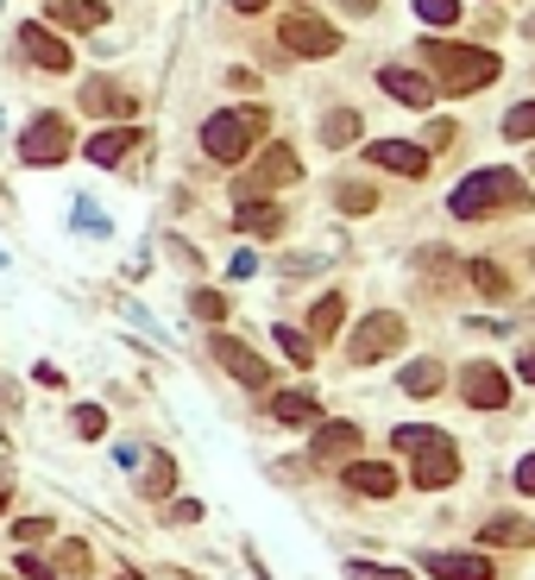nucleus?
<instances>
[{"label": "nucleus", "mask_w": 535, "mask_h": 580, "mask_svg": "<svg viewBox=\"0 0 535 580\" xmlns=\"http://www.w3.org/2000/svg\"><path fill=\"white\" fill-rule=\"evenodd\" d=\"M422 63H435L441 89H454V96H473L485 82L504 70L492 51H478V44H447V39H422Z\"/></svg>", "instance_id": "1"}, {"label": "nucleus", "mask_w": 535, "mask_h": 580, "mask_svg": "<svg viewBox=\"0 0 535 580\" xmlns=\"http://www.w3.org/2000/svg\"><path fill=\"white\" fill-rule=\"evenodd\" d=\"M447 209H454V221H478L492 209H529V183L516 171H473L447 196Z\"/></svg>", "instance_id": "2"}, {"label": "nucleus", "mask_w": 535, "mask_h": 580, "mask_svg": "<svg viewBox=\"0 0 535 580\" xmlns=\"http://www.w3.org/2000/svg\"><path fill=\"white\" fill-rule=\"evenodd\" d=\"M265 127H271L265 108H221V114L202 120V152H209L214 164H240Z\"/></svg>", "instance_id": "3"}, {"label": "nucleus", "mask_w": 535, "mask_h": 580, "mask_svg": "<svg viewBox=\"0 0 535 580\" xmlns=\"http://www.w3.org/2000/svg\"><path fill=\"white\" fill-rule=\"evenodd\" d=\"M403 316L397 310H372L360 322V329L346 334V360H353V367H372V360H384V353H397L403 348Z\"/></svg>", "instance_id": "4"}, {"label": "nucleus", "mask_w": 535, "mask_h": 580, "mask_svg": "<svg viewBox=\"0 0 535 580\" xmlns=\"http://www.w3.org/2000/svg\"><path fill=\"white\" fill-rule=\"evenodd\" d=\"M70 152H77V133H70V120H63V114H39L20 133V158H26V164H63Z\"/></svg>", "instance_id": "5"}, {"label": "nucleus", "mask_w": 535, "mask_h": 580, "mask_svg": "<svg viewBox=\"0 0 535 580\" xmlns=\"http://www.w3.org/2000/svg\"><path fill=\"white\" fill-rule=\"evenodd\" d=\"M277 39H284V51H296V58H334V51H341V32H334L322 13H303V7L277 26Z\"/></svg>", "instance_id": "6"}, {"label": "nucleus", "mask_w": 535, "mask_h": 580, "mask_svg": "<svg viewBox=\"0 0 535 580\" xmlns=\"http://www.w3.org/2000/svg\"><path fill=\"white\" fill-rule=\"evenodd\" d=\"M460 398L473 410H504L511 404V379H504V367H492V360H473V367L460 372Z\"/></svg>", "instance_id": "7"}, {"label": "nucleus", "mask_w": 535, "mask_h": 580, "mask_svg": "<svg viewBox=\"0 0 535 580\" xmlns=\"http://www.w3.org/2000/svg\"><path fill=\"white\" fill-rule=\"evenodd\" d=\"M410 480L422 492H441V486L460 480V454H454V436H435L428 448H416V467H410Z\"/></svg>", "instance_id": "8"}, {"label": "nucleus", "mask_w": 535, "mask_h": 580, "mask_svg": "<svg viewBox=\"0 0 535 580\" xmlns=\"http://www.w3.org/2000/svg\"><path fill=\"white\" fill-rule=\"evenodd\" d=\"M277 183H296V152H290V146H265V158H259L246 177H240V202L277 190Z\"/></svg>", "instance_id": "9"}, {"label": "nucleus", "mask_w": 535, "mask_h": 580, "mask_svg": "<svg viewBox=\"0 0 535 580\" xmlns=\"http://www.w3.org/2000/svg\"><path fill=\"white\" fill-rule=\"evenodd\" d=\"M20 51H26L32 63H39L44 77H63V70L77 63V58H70V44H63L58 32H44L39 20H26V26H20Z\"/></svg>", "instance_id": "10"}, {"label": "nucleus", "mask_w": 535, "mask_h": 580, "mask_svg": "<svg viewBox=\"0 0 535 580\" xmlns=\"http://www.w3.org/2000/svg\"><path fill=\"white\" fill-rule=\"evenodd\" d=\"M214 360H221V367H228L240 386H252V391H265V386H271V367L246 348V341H233V334H214Z\"/></svg>", "instance_id": "11"}, {"label": "nucleus", "mask_w": 535, "mask_h": 580, "mask_svg": "<svg viewBox=\"0 0 535 580\" xmlns=\"http://www.w3.org/2000/svg\"><path fill=\"white\" fill-rule=\"evenodd\" d=\"M133 108L139 101L120 89V82H108V77H89L82 82V114H101V120H133Z\"/></svg>", "instance_id": "12"}, {"label": "nucleus", "mask_w": 535, "mask_h": 580, "mask_svg": "<svg viewBox=\"0 0 535 580\" xmlns=\"http://www.w3.org/2000/svg\"><path fill=\"white\" fill-rule=\"evenodd\" d=\"M365 158L378 164V171H397V177H428V152L410 146V139H378V146H365Z\"/></svg>", "instance_id": "13"}, {"label": "nucleus", "mask_w": 535, "mask_h": 580, "mask_svg": "<svg viewBox=\"0 0 535 580\" xmlns=\"http://www.w3.org/2000/svg\"><path fill=\"white\" fill-rule=\"evenodd\" d=\"M422 568L435 580H492V556H478V549H454V556H422Z\"/></svg>", "instance_id": "14"}, {"label": "nucleus", "mask_w": 535, "mask_h": 580, "mask_svg": "<svg viewBox=\"0 0 535 580\" xmlns=\"http://www.w3.org/2000/svg\"><path fill=\"white\" fill-rule=\"evenodd\" d=\"M378 89H384L391 101H403V108H428V101H435V82L416 77V70H403V63L378 70Z\"/></svg>", "instance_id": "15"}, {"label": "nucleus", "mask_w": 535, "mask_h": 580, "mask_svg": "<svg viewBox=\"0 0 535 580\" xmlns=\"http://www.w3.org/2000/svg\"><path fill=\"white\" fill-rule=\"evenodd\" d=\"M360 454V423H315V461H353Z\"/></svg>", "instance_id": "16"}, {"label": "nucleus", "mask_w": 535, "mask_h": 580, "mask_svg": "<svg viewBox=\"0 0 535 580\" xmlns=\"http://www.w3.org/2000/svg\"><path fill=\"white\" fill-rule=\"evenodd\" d=\"M346 486L365 492V499H391V492H397V473L384 461H346Z\"/></svg>", "instance_id": "17"}, {"label": "nucleus", "mask_w": 535, "mask_h": 580, "mask_svg": "<svg viewBox=\"0 0 535 580\" xmlns=\"http://www.w3.org/2000/svg\"><path fill=\"white\" fill-rule=\"evenodd\" d=\"M51 20H58L63 32H95V26L108 20V7H101V0H51Z\"/></svg>", "instance_id": "18"}, {"label": "nucleus", "mask_w": 535, "mask_h": 580, "mask_svg": "<svg viewBox=\"0 0 535 580\" xmlns=\"http://www.w3.org/2000/svg\"><path fill=\"white\" fill-rule=\"evenodd\" d=\"M240 233H259V240H277L284 233V209H271L265 196L240 202Z\"/></svg>", "instance_id": "19"}, {"label": "nucleus", "mask_w": 535, "mask_h": 580, "mask_svg": "<svg viewBox=\"0 0 535 580\" xmlns=\"http://www.w3.org/2000/svg\"><path fill=\"white\" fill-rule=\"evenodd\" d=\"M133 146H139V127H108V133L89 139V164H120Z\"/></svg>", "instance_id": "20"}, {"label": "nucleus", "mask_w": 535, "mask_h": 580, "mask_svg": "<svg viewBox=\"0 0 535 580\" xmlns=\"http://www.w3.org/2000/svg\"><path fill=\"white\" fill-rule=\"evenodd\" d=\"M529 542H535L529 518H492L485 523V549H529Z\"/></svg>", "instance_id": "21"}, {"label": "nucleus", "mask_w": 535, "mask_h": 580, "mask_svg": "<svg viewBox=\"0 0 535 580\" xmlns=\"http://www.w3.org/2000/svg\"><path fill=\"white\" fill-rule=\"evenodd\" d=\"M271 417H277V423H322V404H315L309 391H277V398H271Z\"/></svg>", "instance_id": "22"}, {"label": "nucleus", "mask_w": 535, "mask_h": 580, "mask_svg": "<svg viewBox=\"0 0 535 580\" xmlns=\"http://www.w3.org/2000/svg\"><path fill=\"white\" fill-rule=\"evenodd\" d=\"M341 316H346V297H334V290H327L322 303L309 310V341H327V334H341Z\"/></svg>", "instance_id": "23"}, {"label": "nucleus", "mask_w": 535, "mask_h": 580, "mask_svg": "<svg viewBox=\"0 0 535 580\" xmlns=\"http://www.w3.org/2000/svg\"><path fill=\"white\" fill-rule=\"evenodd\" d=\"M441 379H447L441 360H410V367H403V391H410V398H435Z\"/></svg>", "instance_id": "24"}, {"label": "nucleus", "mask_w": 535, "mask_h": 580, "mask_svg": "<svg viewBox=\"0 0 535 580\" xmlns=\"http://www.w3.org/2000/svg\"><path fill=\"white\" fill-rule=\"evenodd\" d=\"M171 486H176V461H171V454H152L145 473H139V492H145V499H164Z\"/></svg>", "instance_id": "25"}, {"label": "nucleus", "mask_w": 535, "mask_h": 580, "mask_svg": "<svg viewBox=\"0 0 535 580\" xmlns=\"http://www.w3.org/2000/svg\"><path fill=\"white\" fill-rule=\"evenodd\" d=\"M360 139V114L353 108H334V114L322 120V146H353Z\"/></svg>", "instance_id": "26"}, {"label": "nucleus", "mask_w": 535, "mask_h": 580, "mask_svg": "<svg viewBox=\"0 0 535 580\" xmlns=\"http://www.w3.org/2000/svg\"><path fill=\"white\" fill-rule=\"evenodd\" d=\"M466 271H473V290H478V297H511V278H504L492 259H473Z\"/></svg>", "instance_id": "27"}, {"label": "nucleus", "mask_w": 535, "mask_h": 580, "mask_svg": "<svg viewBox=\"0 0 535 580\" xmlns=\"http://www.w3.org/2000/svg\"><path fill=\"white\" fill-rule=\"evenodd\" d=\"M334 202H341L346 214H372V209H378V190H372V183H341Z\"/></svg>", "instance_id": "28"}, {"label": "nucleus", "mask_w": 535, "mask_h": 580, "mask_svg": "<svg viewBox=\"0 0 535 580\" xmlns=\"http://www.w3.org/2000/svg\"><path fill=\"white\" fill-rule=\"evenodd\" d=\"M441 429H422V423H397L391 429V448H397V454H416V448H428L435 442Z\"/></svg>", "instance_id": "29"}, {"label": "nucleus", "mask_w": 535, "mask_h": 580, "mask_svg": "<svg viewBox=\"0 0 535 580\" xmlns=\"http://www.w3.org/2000/svg\"><path fill=\"white\" fill-rule=\"evenodd\" d=\"M504 139H535V101H516L504 114Z\"/></svg>", "instance_id": "30"}, {"label": "nucleus", "mask_w": 535, "mask_h": 580, "mask_svg": "<svg viewBox=\"0 0 535 580\" xmlns=\"http://www.w3.org/2000/svg\"><path fill=\"white\" fill-rule=\"evenodd\" d=\"M416 13L428 26H460V0H416Z\"/></svg>", "instance_id": "31"}, {"label": "nucleus", "mask_w": 535, "mask_h": 580, "mask_svg": "<svg viewBox=\"0 0 535 580\" xmlns=\"http://www.w3.org/2000/svg\"><path fill=\"white\" fill-rule=\"evenodd\" d=\"M277 348H284L296 367H309V360H315V341H309V334H296V329H277Z\"/></svg>", "instance_id": "32"}, {"label": "nucleus", "mask_w": 535, "mask_h": 580, "mask_svg": "<svg viewBox=\"0 0 535 580\" xmlns=\"http://www.w3.org/2000/svg\"><path fill=\"white\" fill-rule=\"evenodd\" d=\"M190 310L202 316V322H221V316H228V297H221V290H195Z\"/></svg>", "instance_id": "33"}, {"label": "nucleus", "mask_w": 535, "mask_h": 580, "mask_svg": "<svg viewBox=\"0 0 535 580\" xmlns=\"http://www.w3.org/2000/svg\"><path fill=\"white\" fill-rule=\"evenodd\" d=\"M101 429H108V417H101L95 404H82V410H77V436H82V442H95Z\"/></svg>", "instance_id": "34"}, {"label": "nucleus", "mask_w": 535, "mask_h": 580, "mask_svg": "<svg viewBox=\"0 0 535 580\" xmlns=\"http://www.w3.org/2000/svg\"><path fill=\"white\" fill-rule=\"evenodd\" d=\"M346 580H410V574H397V568H372V561H353Z\"/></svg>", "instance_id": "35"}, {"label": "nucleus", "mask_w": 535, "mask_h": 580, "mask_svg": "<svg viewBox=\"0 0 535 580\" xmlns=\"http://www.w3.org/2000/svg\"><path fill=\"white\" fill-rule=\"evenodd\" d=\"M20 574L26 580H58V568H51V561H39V556H20Z\"/></svg>", "instance_id": "36"}, {"label": "nucleus", "mask_w": 535, "mask_h": 580, "mask_svg": "<svg viewBox=\"0 0 535 580\" xmlns=\"http://www.w3.org/2000/svg\"><path fill=\"white\" fill-rule=\"evenodd\" d=\"M44 530H51V523H44V518H26V523H13V537H20V542H39Z\"/></svg>", "instance_id": "37"}, {"label": "nucleus", "mask_w": 535, "mask_h": 580, "mask_svg": "<svg viewBox=\"0 0 535 580\" xmlns=\"http://www.w3.org/2000/svg\"><path fill=\"white\" fill-rule=\"evenodd\" d=\"M516 492H529L535 499V454H523V467H516Z\"/></svg>", "instance_id": "38"}, {"label": "nucleus", "mask_w": 535, "mask_h": 580, "mask_svg": "<svg viewBox=\"0 0 535 580\" xmlns=\"http://www.w3.org/2000/svg\"><path fill=\"white\" fill-rule=\"evenodd\" d=\"M195 518H202V504H195V499H176L171 504V523H195Z\"/></svg>", "instance_id": "39"}, {"label": "nucleus", "mask_w": 535, "mask_h": 580, "mask_svg": "<svg viewBox=\"0 0 535 580\" xmlns=\"http://www.w3.org/2000/svg\"><path fill=\"white\" fill-rule=\"evenodd\" d=\"M516 372H523V379H529V386H535V348L523 353V360H516Z\"/></svg>", "instance_id": "40"}, {"label": "nucleus", "mask_w": 535, "mask_h": 580, "mask_svg": "<svg viewBox=\"0 0 535 580\" xmlns=\"http://www.w3.org/2000/svg\"><path fill=\"white\" fill-rule=\"evenodd\" d=\"M7 499H13V480H7V473H0V511H7Z\"/></svg>", "instance_id": "41"}, {"label": "nucleus", "mask_w": 535, "mask_h": 580, "mask_svg": "<svg viewBox=\"0 0 535 580\" xmlns=\"http://www.w3.org/2000/svg\"><path fill=\"white\" fill-rule=\"evenodd\" d=\"M233 7H240V13H259V7H265V0H233Z\"/></svg>", "instance_id": "42"}, {"label": "nucleus", "mask_w": 535, "mask_h": 580, "mask_svg": "<svg viewBox=\"0 0 535 580\" xmlns=\"http://www.w3.org/2000/svg\"><path fill=\"white\" fill-rule=\"evenodd\" d=\"M346 7H353V13H372V7H378V0H346Z\"/></svg>", "instance_id": "43"}, {"label": "nucleus", "mask_w": 535, "mask_h": 580, "mask_svg": "<svg viewBox=\"0 0 535 580\" xmlns=\"http://www.w3.org/2000/svg\"><path fill=\"white\" fill-rule=\"evenodd\" d=\"M529 32H535V20H529Z\"/></svg>", "instance_id": "44"}, {"label": "nucleus", "mask_w": 535, "mask_h": 580, "mask_svg": "<svg viewBox=\"0 0 535 580\" xmlns=\"http://www.w3.org/2000/svg\"><path fill=\"white\" fill-rule=\"evenodd\" d=\"M529 171H535V164H529Z\"/></svg>", "instance_id": "45"}]
</instances>
